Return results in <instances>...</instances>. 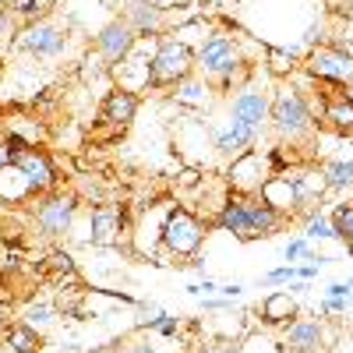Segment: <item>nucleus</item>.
<instances>
[{"instance_id": "obj_1", "label": "nucleus", "mask_w": 353, "mask_h": 353, "mask_svg": "<svg viewBox=\"0 0 353 353\" xmlns=\"http://www.w3.org/2000/svg\"><path fill=\"white\" fill-rule=\"evenodd\" d=\"M269 121H272V128L283 141H301V138L314 134V113H311L304 92L293 85L276 88V96L269 103Z\"/></svg>"}, {"instance_id": "obj_2", "label": "nucleus", "mask_w": 353, "mask_h": 353, "mask_svg": "<svg viewBox=\"0 0 353 353\" xmlns=\"http://www.w3.org/2000/svg\"><path fill=\"white\" fill-rule=\"evenodd\" d=\"M194 74V53L181 39H159L152 64H149V88H166V85H181L184 78Z\"/></svg>"}, {"instance_id": "obj_3", "label": "nucleus", "mask_w": 353, "mask_h": 353, "mask_svg": "<svg viewBox=\"0 0 353 353\" xmlns=\"http://www.w3.org/2000/svg\"><path fill=\"white\" fill-rule=\"evenodd\" d=\"M8 149H11V166L28 181V188H32L36 194H50L57 188V170L50 163V156L43 149H36V145H25L21 138H8Z\"/></svg>"}, {"instance_id": "obj_4", "label": "nucleus", "mask_w": 353, "mask_h": 353, "mask_svg": "<svg viewBox=\"0 0 353 353\" xmlns=\"http://www.w3.org/2000/svg\"><path fill=\"white\" fill-rule=\"evenodd\" d=\"M307 74L314 81H325V85H353V53L343 50L339 43H325V46H314L304 61Z\"/></svg>"}, {"instance_id": "obj_5", "label": "nucleus", "mask_w": 353, "mask_h": 353, "mask_svg": "<svg viewBox=\"0 0 353 353\" xmlns=\"http://www.w3.org/2000/svg\"><path fill=\"white\" fill-rule=\"evenodd\" d=\"M194 68L212 74V78L233 81V74L244 68V57H241L237 43H233L230 36H212V39H205V46L194 53Z\"/></svg>"}, {"instance_id": "obj_6", "label": "nucleus", "mask_w": 353, "mask_h": 353, "mask_svg": "<svg viewBox=\"0 0 353 353\" xmlns=\"http://www.w3.org/2000/svg\"><path fill=\"white\" fill-rule=\"evenodd\" d=\"M74 212H78V198L74 194H64V191H50L39 198V209H36V230L39 237L46 241H57L64 237L74 223Z\"/></svg>"}, {"instance_id": "obj_7", "label": "nucleus", "mask_w": 353, "mask_h": 353, "mask_svg": "<svg viewBox=\"0 0 353 353\" xmlns=\"http://www.w3.org/2000/svg\"><path fill=\"white\" fill-rule=\"evenodd\" d=\"M201 241H205V226L188 212V209H173L163 223V244L170 254L176 258H194L201 251Z\"/></svg>"}, {"instance_id": "obj_8", "label": "nucleus", "mask_w": 353, "mask_h": 353, "mask_svg": "<svg viewBox=\"0 0 353 353\" xmlns=\"http://www.w3.org/2000/svg\"><path fill=\"white\" fill-rule=\"evenodd\" d=\"M14 46L21 53H32V57H53V53H61L68 46V32H64V25L43 18V21L25 25L21 32H18V43Z\"/></svg>"}, {"instance_id": "obj_9", "label": "nucleus", "mask_w": 353, "mask_h": 353, "mask_svg": "<svg viewBox=\"0 0 353 353\" xmlns=\"http://www.w3.org/2000/svg\"><path fill=\"white\" fill-rule=\"evenodd\" d=\"M134 46H138V32L128 25V18H113L110 25L99 28V36H96V53L103 57L110 68L121 64Z\"/></svg>"}, {"instance_id": "obj_10", "label": "nucleus", "mask_w": 353, "mask_h": 353, "mask_svg": "<svg viewBox=\"0 0 353 353\" xmlns=\"http://www.w3.org/2000/svg\"><path fill=\"white\" fill-rule=\"evenodd\" d=\"M248 205V233L241 241H265V237H272V233L283 226V212L276 209V205H269L265 198H244Z\"/></svg>"}, {"instance_id": "obj_11", "label": "nucleus", "mask_w": 353, "mask_h": 353, "mask_svg": "<svg viewBox=\"0 0 353 353\" xmlns=\"http://www.w3.org/2000/svg\"><path fill=\"white\" fill-rule=\"evenodd\" d=\"M321 121L339 134H353V99L343 96V88H321Z\"/></svg>"}, {"instance_id": "obj_12", "label": "nucleus", "mask_w": 353, "mask_h": 353, "mask_svg": "<svg viewBox=\"0 0 353 353\" xmlns=\"http://www.w3.org/2000/svg\"><path fill=\"white\" fill-rule=\"evenodd\" d=\"M121 233H124V216L113 205H99L92 212V223H88V241L96 248H113L121 244Z\"/></svg>"}, {"instance_id": "obj_13", "label": "nucleus", "mask_w": 353, "mask_h": 353, "mask_svg": "<svg viewBox=\"0 0 353 353\" xmlns=\"http://www.w3.org/2000/svg\"><path fill=\"white\" fill-rule=\"evenodd\" d=\"M134 113H138V96L128 92V88H121V85H117L113 92H106L103 110H99V117L113 128H128L134 121Z\"/></svg>"}, {"instance_id": "obj_14", "label": "nucleus", "mask_w": 353, "mask_h": 353, "mask_svg": "<svg viewBox=\"0 0 353 353\" xmlns=\"http://www.w3.org/2000/svg\"><path fill=\"white\" fill-rule=\"evenodd\" d=\"M283 346L286 350H301V353H318L321 350V325L318 321H290L286 332H283Z\"/></svg>"}, {"instance_id": "obj_15", "label": "nucleus", "mask_w": 353, "mask_h": 353, "mask_svg": "<svg viewBox=\"0 0 353 353\" xmlns=\"http://www.w3.org/2000/svg\"><path fill=\"white\" fill-rule=\"evenodd\" d=\"M269 117V99L261 92H241L233 99V121L237 124H248L254 131H261V121Z\"/></svg>"}, {"instance_id": "obj_16", "label": "nucleus", "mask_w": 353, "mask_h": 353, "mask_svg": "<svg viewBox=\"0 0 353 353\" xmlns=\"http://www.w3.org/2000/svg\"><path fill=\"white\" fill-rule=\"evenodd\" d=\"M121 18H128V25L138 32V39H141V36H163V28H166L163 8H152V4H138V8H131L128 14H121Z\"/></svg>"}, {"instance_id": "obj_17", "label": "nucleus", "mask_w": 353, "mask_h": 353, "mask_svg": "<svg viewBox=\"0 0 353 353\" xmlns=\"http://www.w3.org/2000/svg\"><path fill=\"white\" fill-rule=\"evenodd\" d=\"M293 314H297V304H293V297L286 290H276L261 301V321L265 325H286Z\"/></svg>"}, {"instance_id": "obj_18", "label": "nucleus", "mask_w": 353, "mask_h": 353, "mask_svg": "<svg viewBox=\"0 0 353 353\" xmlns=\"http://www.w3.org/2000/svg\"><path fill=\"white\" fill-rule=\"evenodd\" d=\"M216 226L233 233V237H244L248 233V205H244V198H230L216 216Z\"/></svg>"}, {"instance_id": "obj_19", "label": "nucleus", "mask_w": 353, "mask_h": 353, "mask_svg": "<svg viewBox=\"0 0 353 353\" xmlns=\"http://www.w3.org/2000/svg\"><path fill=\"white\" fill-rule=\"evenodd\" d=\"M8 350L11 353H39L43 350V336L28 325V321H18V325L8 329Z\"/></svg>"}, {"instance_id": "obj_20", "label": "nucleus", "mask_w": 353, "mask_h": 353, "mask_svg": "<svg viewBox=\"0 0 353 353\" xmlns=\"http://www.w3.org/2000/svg\"><path fill=\"white\" fill-rule=\"evenodd\" d=\"M321 176H325V184H329L332 191H343V188L353 184V163H346V159H329L325 166H321Z\"/></svg>"}, {"instance_id": "obj_21", "label": "nucleus", "mask_w": 353, "mask_h": 353, "mask_svg": "<svg viewBox=\"0 0 353 353\" xmlns=\"http://www.w3.org/2000/svg\"><path fill=\"white\" fill-rule=\"evenodd\" d=\"M329 223H332V230H336V237L346 244V251L353 254V205H336Z\"/></svg>"}, {"instance_id": "obj_22", "label": "nucleus", "mask_w": 353, "mask_h": 353, "mask_svg": "<svg viewBox=\"0 0 353 353\" xmlns=\"http://www.w3.org/2000/svg\"><path fill=\"white\" fill-rule=\"evenodd\" d=\"M176 99L188 103V106H205V99H209V85H201L194 78H184L181 85H176Z\"/></svg>"}, {"instance_id": "obj_23", "label": "nucleus", "mask_w": 353, "mask_h": 353, "mask_svg": "<svg viewBox=\"0 0 353 353\" xmlns=\"http://www.w3.org/2000/svg\"><path fill=\"white\" fill-rule=\"evenodd\" d=\"M18 14L11 11V8H0V50H8V46H14L18 43Z\"/></svg>"}, {"instance_id": "obj_24", "label": "nucleus", "mask_w": 353, "mask_h": 353, "mask_svg": "<svg viewBox=\"0 0 353 353\" xmlns=\"http://www.w3.org/2000/svg\"><path fill=\"white\" fill-rule=\"evenodd\" d=\"M46 272H53V276H74V258L68 251H53L46 258Z\"/></svg>"}, {"instance_id": "obj_25", "label": "nucleus", "mask_w": 353, "mask_h": 353, "mask_svg": "<svg viewBox=\"0 0 353 353\" xmlns=\"http://www.w3.org/2000/svg\"><path fill=\"white\" fill-rule=\"evenodd\" d=\"M304 233H307V237H314V241H329V237H336L332 223H329V219H321V216H311Z\"/></svg>"}, {"instance_id": "obj_26", "label": "nucleus", "mask_w": 353, "mask_h": 353, "mask_svg": "<svg viewBox=\"0 0 353 353\" xmlns=\"http://www.w3.org/2000/svg\"><path fill=\"white\" fill-rule=\"evenodd\" d=\"M269 61H272V71H276V74H286V71H293V50H276V46H269Z\"/></svg>"}, {"instance_id": "obj_27", "label": "nucleus", "mask_w": 353, "mask_h": 353, "mask_svg": "<svg viewBox=\"0 0 353 353\" xmlns=\"http://www.w3.org/2000/svg\"><path fill=\"white\" fill-rule=\"evenodd\" d=\"M149 329H156V332H163V336H176V329H181V321L170 318V314H159Z\"/></svg>"}, {"instance_id": "obj_28", "label": "nucleus", "mask_w": 353, "mask_h": 353, "mask_svg": "<svg viewBox=\"0 0 353 353\" xmlns=\"http://www.w3.org/2000/svg\"><path fill=\"white\" fill-rule=\"evenodd\" d=\"M25 318H28V325H32V321H50L53 318V307L50 304H36V307L25 311Z\"/></svg>"}, {"instance_id": "obj_29", "label": "nucleus", "mask_w": 353, "mask_h": 353, "mask_svg": "<svg viewBox=\"0 0 353 353\" xmlns=\"http://www.w3.org/2000/svg\"><path fill=\"white\" fill-rule=\"evenodd\" d=\"M293 276H297V269H276V272H269V276H265V283H269V286H276V283H290Z\"/></svg>"}, {"instance_id": "obj_30", "label": "nucleus", "mask_w": 353, "mask_h": 353, "mask_svg": "<svg viewBox=\"0 0 353 353\" xmlns=\"http://www.w3.org/2000/svg\"><path fill=\"white\" fill-rule=\"evenodd\" d=\"M301 254H307V241L304 237H297V241H290L286 244V258L293 261V258H301Z\"/></svg>"}, {"instance_id": "obj_31", "label": "nucleus", "mask_w": 353, "mask_h": 353, "mask_svg": "<svg viewBox=\"0 0 353 353\" xmlns=\"http://www.w3.org/2000/svg\"><path fill=\"white\" fill-rule=\"evenodd\" d=\"M124 353H156V350H152L149 339H131V343L124 346Z\"/></svg>"}, {"instance_id": "obj_32", "label": "nucleus", "mask_w": 353, "mask_h": 353, "mask_svg": "<svg viewBox=\"0 0 353 353\" xmlns=\"http://www.w3.org/2000/svg\"><path fill=\"white\" fill-rule=\"evenodd\" d=\"M201 353H241L237 343H212V346H205Z\"/></svg>"}, {"instance_id": "obj_33", "label": "nucleus", "mask_w": 353, "mask_h": 353, "mask_svg": "<svg viewBox=\"0 0 353 353\" xmlns=\"http://www.w3.org/2000/svg\"><path fill=\"white\" fill-rule=\"evenodd\" d=\"M329 8L339 11V14H346V18H353V0H329Z\"/></svg>"}, {"instance_id": "obj_34", "label": "nucleus", "mask_w": 353, "mask_h": 353, "mask_svg": "<svg viewBox=\"0 0 353 353\" xmlns=\"http://www.w3.org/2000/svg\"><path fill=\"white\" fill-rule=\"evenodd\" d=\"M61 0H32V8H36V14H46V11H53Z\"/></svg>"}, {"instance_id": "obj_35", "label": "nucleus", "mask_w": 353, "mask_h": 353, "mask_svg": "<svg viewBox=\"0 0 353 353\" xmlns=\"http://www.w3.org/2000/svg\"><path fill=\"white\" fill-rule=\"evenodd\" d=\"M8 166H11V149H8V141H0V173Z\"/></svg>"}, {"instance_id": "obj_36", "label": "nucleus", "mask_w": 353, "mask_h": 353, "mask_svg": "<svg viewBox=\"0 0 353 353\" xmlns=\"http://www.w3.org/2000/svg\"><path fill=\"white\" fill-rule=\"evenodd\" d=\"M113 8H124V14L131 11V8H138V4H145V0H110Z\"/></svg>"}, {"instance_id": "obj_37", "label": "nucleus", "mask_w": 353, "mask_h": 353, "mask_svg": "<svg viewBox=\"0 0 353 353\" xmlns=\"http://www.w3.org/2000/svg\"><path fill=\"white\" fill-rule=\"evenodd\" d=\"M223 293H226V301H233V297H241V290L244 286H237V283H230V286H219Z\"/></svg>"}, {"instance_id": "obj_38", "label": "nucleus", "mask_w": 353, "mask_h": 353, "mask_svg": "<svg viewBox=\"0 0 353 353\" xmlns=\"http://www.w3.org/2000/svg\"><path fill=\"white\" fill-rule=\"evenodd\" d=\"M230 307V301H205V311H223Z\"/></svg>"}, {"instance_id": "obj_39", "label": "nucleus", "mask_w": 353, "mask_h": 353, "mask_svg": "<svg viewBox=\"0 0 353 353\" xmlns=\"http://www.w3.org/2000/svg\"><path fill=\"white\" fill-rule=\"evenodd\" d=\"M88 353H117V346H96V350H88Z\"/></svg>"}, {"instance_id": "obj_40", "label": "nucleus", "mask_w": 353, "mask_h": 353, "mask_svg": "<svg viewBox=\"0 0 353 353\" xmlns=\"http://www.w3.org/2000/svg\"><path fill=\"white\" fill-rule=\"evenodd\" d=\"M145 4H152V8H163V11H166V4H170V0H145Z\"/></svg>"}, {"instance_id": "obj_41", "label": "nucleus", "mask_w": 353, "mask_h": 353, "mask_svg": "<svg viewBox=\"0 0 353 353\" xmlns=\"http://www.w3.org/2000/svg\"><path fill=\"white\" fill-rule=\"evenodd\" d=\"M339 46H343V50H350V53H353V39H350V43H339Z\"/></svg>"}, {"instance_id": "obj_42", "label": "nucleus", "mask_w": 353, "mask_h": 353, "mask_svg": "<svg viewBox=\"0 0 353 353\" xmlns=\"http://www.w3.org/2000/svg\"><path fill=\"white\" fill-rule=\"evenodd\" d=\"M283 353H301V350H286V346H283Z\"/></svg>"}]
</instances>
